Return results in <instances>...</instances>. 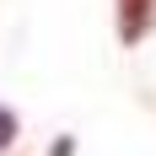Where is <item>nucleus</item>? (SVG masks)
Returning <instances> with one entry per match:
<instances>
[{"label": "nucleus", "instance_id": "1", "mask_svg": "<svg viewBox=\"0 0 156 156\" xmlns=\"http://www.w3.org/2000/svg\"><path fill=\"white\" fill-rule=\"evenodd\" d=\"M156 22V0H119V38L124 43H140Z\"/></svg>", "mask_w": 156, "mask_h": 156}, {"label": "nucleus", "instance_id": "2", "mask_svg": "<svg viewBox=\"0 0 156 156\" xmlns=\"http://www.w3.org/2000/svg\"><path fill=\"white\" fill-rule=\"evenodd\" d=\"M16 140V119H11V108H0V151Z\"/></svg>", "mask_w": 156, "mask_h": 156}]
</instances>
